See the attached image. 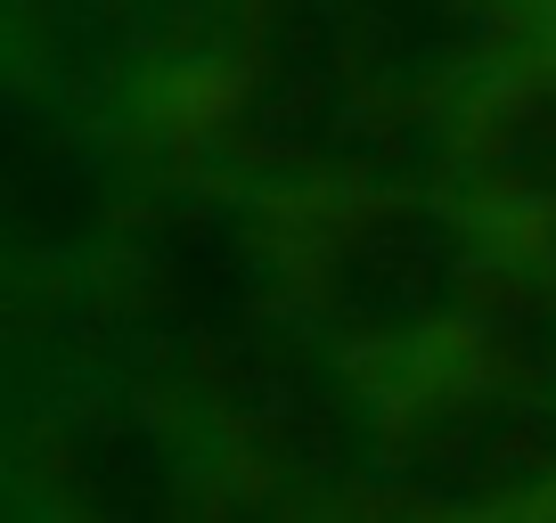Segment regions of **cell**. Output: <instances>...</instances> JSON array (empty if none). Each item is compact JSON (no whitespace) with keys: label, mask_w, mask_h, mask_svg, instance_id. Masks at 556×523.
<instances>
[{"label":"cell","mask_w":556,"mask_h":523,"mask_svg":"<svg viewBox=\"0 0 556 523\" xmlns=\"http://www.w3.org/2000/svg\"><path fill=\"white\" fill-rule=\"evenodd\" d=\"M507 238H516V254H523V262L540 270V279L556 286V213H540V221H516Z\"/></svg>","instance_id":"obj_4"},{"label":"cell","mask_w":556,"mask_h":523,"mask_svg":"<svg viewBox=\"0 0 556 523\" xmlns=\"http://www.w3.org/2000/svg\"><path fill=\"white\" fill-rule=\"evenodd\" d=\"M368 523H548L556 515V401L507 393L434 360L377 393Z\"/></svg>","instance_id":"obj_2"},{"label":"cell","mask_w":556,"mask_h":523,"mask_svg":"<svg viewBox=\"0 0 556 523\" xmlns=\"http://www.w3.org/2000/svg\"><path fill=\"white\" fill-rule=\"evenodd\" d=\"M442 180L491 221H540L556 213V58H523L500 66L458 99L451 131H442Z\"/></svg>","instance_id":"obj_3"},{"label":"cell","mask_w":556,"mask_h":523,"mask_svg":"<svg viewBox=\"0 0 556 523\" xmlns=\"http://www.w3.org/2000/svg\"><path fill=\"white\" fill-rule=\"evenodd\" d=\"M540 50L556 58V0H540Z\"/></svg>","instance_id":"obj_5"},{"label":"cell","mask_w":556,"mask_h":523,"mask_svg":"<svg viewBox=\"0 0 556 523\" xmlns=\"http://www.w3.org/2000/svg\"><path fill=\"white\" fill-rule=\"evenodd\" d=\"M516 238L451 180H312L262 196V303L361 384L434 368Z\"/></svg>","instance_id":"obj_1"}]
</instances>
